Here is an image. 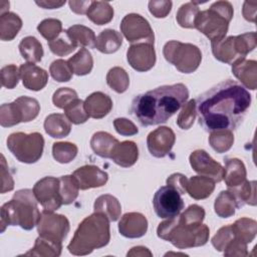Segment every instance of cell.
<instances>
[{"label": "cell", "instance_id": "cell-61", "mask_svg": "<svg viewBox=\"0 0 257 257\" xmlns=\"http://www.w3.org/2000/svg\"><path fill=\"white\" fill-rule=\"evenodd\" d=\"M91 1H69V7L71 11L76 14H86Z\"/></svg>", "mask_w": 257, "mask_h": 257}, {"label": "cell", "instance_id": "cell-9", "mask_svg": "<svg viewBox=\"0 0 257 257\" xmlns=\"http://www.w3.org/2000/svg\"><path fill=\"white\" fill-rule=\"evenodd\" d=\"M153 206L158 217L171 219L180 215L185 207L181 194L170 186L161 187L154 195Z\"/></svg>", "mask_w": 257, "mask_h": 257}, {"label": "cell", "instance_id": "cell-18", "mask_svg": "<svg viewBox=\"0 0 257 257\" xmlns=\"http://www.w3.org/2000/svg\"><path fill=\"white\" fill-rule=\"evenodd\" d=\"M20 78L25 88L33 91L41 90L48 81V73L33 63H23L19 67Z\"/></svg>", "mask_w": 257, "mask_h": 257}, {"label": "cell", "instance_id": "cell-13", "mask_svg": "<svg viewBox=\"0 0 257 257\" xmlns=\"http://www.w3.org/2000/svg\"><path fill=\"white\" fill-rule=\"evenodd\" d=\"M189 161L192 169L200 176L208 177L215 183H219L223 180L224 168L220 163L213 160L206 151H194L190 155Z\"/></svg>", "mask_w": 257, "mask_h": 257}, {"label": "cell", "instance_id": "cell-48", "mask_svg": "<svg viewBox=\"0 0 257 257\" xmlns=\"http://www.w3.org/2000/svg\"><path fill=\"white\" fill-rule=\"evenodd\" d=\"M49 72L52 78L58 82L69 81L72 77V70L66 60L56 59L49 66Z\"/></svg>", "mask_w": 257, "mask_h": 257}, {"label": "cell", "instance_id": "cell-35", "mask_svg": "<svg viewBox=\"0 0 257 257\" xmlns=\"http://www.w3.org/2000/svg\"><path fill=\"white\" fill-rule=\"evenodd\" d=\"M235 238L248 244L251 243L257 234V223L250 218H240L231 225Z\"/></svg>", "mask_w": 257, "mask_h": 257}, {"label": "cell", "instance_id": "cell-41", "mask_svg": "<svg viewBox=\"0 0 257 257\" xmlns=\"http://www.w3.org/2000/svg\"><path fill=\"white\" fill-rule=\"evenodd\" d=\"M78 191L79 187L72 175H65L59 178V193L63 205L73 203L78 196Z\"/></svg>", "mask_w": 257, "mask_h": 257}, {"label": "cell", "instance_id": "cell-33", "mask_svg": "<svg viewBox=\"0 0 257 257\" xmlns=\"http://www.w3.org/2000/svg\"><path fill=\"white\" fill-rule=\"evenodd\" d=\"M72 72L78 76L88 74L93 67L91 53L86 48H80L67 60Z\"/></svg>", "mask_w": 257, "mask_h": 257}, {"label": "cell", "instance_id": "cell-8", "mask_svg": "<svg viewBox=\"0 0 257 257\" xmlns=\"http://www.w3.org/2000/svg\"><path fill=\"white\" fill-rule=\"evenodd\" d=\"M7 148L19 162L34 164L42 157L44 139L39 133H13L7 139Z\"/></svg>", "mask_w": 257, "mask_h": 257}, {"label": "cell", "instance_id": "cell-51", "mask_svg": "<svg viewBox=\"0 0 257 257\" xmlns=\"http://www.w3.org/2000/svg\"><path fill=\"white\" fill-rule=\"evenodd\" d=\"M20 78V71L19 68L14 64H8L1 68L0 70V79L2 86L12 89L14 88Z\"/></svg>", "mask_w": 257, "mask_h": 257}, {"label": "cell", "instance_id": "cell-4", "mask_svg": "<svg viewBox=\"0 0 257 257\" xmlns=\"http://www.w3.org/2000/svg\"><path fill=\"white\" fill-rule=\"evenodd\" d=\"M37 203L33 190L17 191L13 198L1 207V232L3 233L7 226H20L24 230H32L40 217Z\"/></svg>", "mask_w": 257, "mask_h": 257}, {"label": "cell", "instance_id": "cell-29", "mask_svg": "<svg viewBox=\"0 0 257 257\" xmlns=\"http://www.w3.org/2000/svg\"><path fill=\"white\" fill-rule=\"evenodd\" d=\"M86 17L96 25H104L113 18V8L108 2L91 1Z\"/></svg>", "mask_w": 257, "mask_h": 257}, {"label": "cell", "instance_id": "cell-15", "mask_svg": "<svg viewBox=\"0 0 257 257\" xmlns=\"http://www.w3.org/2000/svg\"><path fill=\"white\" fill-rule=\"evenodd\" d=\"M176 136L171 127L160 126L151 132L147 138V146L150 154L156 158H164L169 155L175 145Z\"/></svg>", "mask_w": 257, "mask_h": 257}, {"label": "cell", "instance_id": "cell-3", "mask_svg": "<svg viewBox=\"0 0 257 257\" xmlns=\"http://www.w3.org/2000/svg\"><path fill=\"white\" fill-rule=\"evenodd\" d=\"M109 240V220L103 214L94 212L80 222L67 249L73 255H88L106 246Z\"/></svg>", "mask_w": 257, "mask_h": 257}, {"label": "cell", "instance_id": "cell-55", "mask_svg": "<svg viewBox=\"0 0 257 257\" xmlns=\"http://www.w3.org/2000/svg\"><path fill=\"white\" fill-rule=\"evenodd\" d=\"M173 3L172 1H150L149 10L156 18H165L171 12Z\"/></svg>", "mask_w": 257, "mask_h": 257}, {"label": "cell", "instance_id": "cell-10", "mask_svg": "<svg viewBox=\"0 0 257 257\" xmlns=\"http://www.w3.org/2000/svg\"><path fill=\"white\" fill-rule=\"evenodd\" d=\"M122 35L132 44L147 42L154 44L155 35L149 21L140 14L130 13L120 22Z\"/></svg>", "mask_w": 257, "mask_h": 257}, {"label": "cell", "instance_id": "cell-25", "mask_svg": "<svg viewBox=\"0 0 257 257\" xmlns=\"http://www.w3.org/2000/svg\"><path fill=\"white\" fill-rule=\"evenodd\" d=\"M44 130L51 138L61 139L70 134L71 124L64 113H52L46 116L44 120Z\"/></svg>", "mask_w": 257, "mask_h": 257}, {"label": "cell", "instance_id": "cell-36", "mask_svg": "<svg viewBox=\"0 0 257 257\" xmlns=\"http://www.w3.org/2000/svg\"><path fill=\"white\" fill-rule=\"evenodd\" d=\"M70 38L77 44V46H82V48H94L95 47V34L94 32L80 24H75L66 29Z\"/></svg>", "mask_w": 257, "mask_h": 257}, {"label": "cell", "instance_id": "cell-27", "mask_svg": "<svg viewBox=\"0 0 257 257\" xmlns=\"http://www.w3.org/2000/svg\"><path fill=\"white\" fill-rule=\"evenodd\" d=\"M119 142L106 132H97L93 134L90 140V147L95 155L101 158L110 159L114 147Z\"/></svg>", "mask_w": 257, "mask_h": 257}, {"label": "cell", "instance_id": "cell-43", "mask_svg": "<svg viewBox=\"0 0 257 257\" xmlns=\"http://www.w3.org/2000/svg\"><path fill=\"white\" fill-rule=\"evenodd\" d=\"M49 49L57 56H66L77 48V44L70 38L67 31L64 30L52 41L48 42Z\"/></svg>", "mask_w": 257, "mask_h": 257}, {"label": "cell", "instance_id": "cell-58", "mask_svg": "<svg viewBox=\"0 0 257 257\" xmlns=\"http://www.w3.org/2000/svg\"><path fill=\"white\" fill-rule=\"evenodd\" d=\"M6 160L3 155H1V194L10 192L14 188V181L9 173Z\"/></svg>", "mask_w": 257, "mask_h": 257}, {"label": "cell", "instance_id": "cell-44", "mask_svg": "<svg viewBox=\"0 0 257 257\" xmlns=\"http://www.w3.org/2000/svg\"><path fill=\"white\" fill-rule=\"evenodd\" d=\"M78 149L75 144L69 142H58L52 146V156L60 164L70 163L75 159Z\"/></svg>", "mask_w": 257, "mask_h": 257}, {"label": "cell", "instance_id": "cell-45", "mask_svg": "<svg viewBox=\"0 0 257 257\" xmlns=\"http://www.w3.org/2000/svg\"><path fill=\"white\" fill-rule=\"evenodd\" d=\"M63 110L68 120L74 124L83 123L89 117L84 108V101L79 98L72 100L63 108Z\"/></svg>", "mask_w": 257, "mask_h": 257}, {"label": "cell", "instance_id": "cell-23", "mask_svg": "<svg viewBox=\"0 0 257 257\" xmlns=\"http://www.w3.org/2000/svg\"><path fill=\"white\" fill-rule=\"evenodd\" d=\"M212 52L214 57L224 63L232 64L240 58H245L240 56L235 47V36H229L222 39L219 42L211 43Z\"/></svg>", "mask_w": 257, "mask_h": 257}, {"label": "cell", "instance_id": "cell-54", "mask_svg": "<svg viewBox=\"0 0 257 257\" xmlns=\"http://www.w3.org/2000/svg\"><path fill=\"white\" fill-rule=\"evenodd\" d=\"M78 98L75 90L69 87H60L58 88L52 96V101L56 107L64 108L72 100Z\"/></svg>", "mask_w": 257, "mask_h": 257}, {"label": "cell", "instance_id": "cell-22", "mask_svg": "<svg viewBox=\"0 0 257 257\" xmlns=\"http://www.w3.org/2000/svg\"><path fill=\"white\" fill-rule=\"evenodd\" d=\"M223 180L228 188H235L246 181L247 172L244 163L237 158H226L224 160Z\"/></svg>", "mask_w": 257, "mask_h": 257}, {"label": "cell", "instance_id": "cell-6", "mask_svg": "<svg viewBox=\"0 0 257 257\" xmlns=\"http://www.w3.org/2000/svg\"><path fill=\"white\" fill-rule=\"evenodd\" d=\"M233 14L234 10L230 2H214L209 9L200 11L195 21V28L208 37L211 43L219 42L225 38Z\"/></svg>", "mask_w": 257, "mask_h": 257}, {"label": "cell", "instance_id": "cell-30", "mask_svg": "<svg viewBox=\"0 0 257 257\" xmlns=\"http://www.w3.org/2000/svg\"><path fill=\"white\" fill-rule=\"evenodd\" d=\"M22 27L21 18L13 13L6 12L0 16V39L2 41L13 40Z\"/></svg>", "mask_w": 257, "mask_h": 257}, {"label": "cell", "instance_id": "cell-39", "mask_svg": "<svg viewBox=\"0 0 257 257\" xmlns=\"http://www.w3.org/2000/svg\"><path fill=\"white\" fill-rule=\"evenodd\" d=\"M209 144L218 154L225 153L231 149L234 144V135L232 131L221 130L211 132L209 136Z\"/></svg>", "mask_w": 257, "mask_h": 257}, {"label": "cell", "instance_id": "cell-46", "mask_svg": "<svg viewBox=\"0 0 257 257\" xmlns=\"http://www.w3.org/2000/svg\"><path fill=\"white\" fill-rule=\"evenodd\" d=\"M37 30L46 40H48V42L57 38L63 31L61 21L54 18H47L42 20L38 24Z\"/></svg>", "mask_w": 257, "mask_h": 257}, {"label": "cell", "instance_id": "cell-11", "mask_svg": "<svg viewBox=\"0 0 257 257\" xmlns=\"http://www.w3.org/2000/svg\"><path fill=\"white\" fill-rule=\"evenodd\" d=\"M36 226L39 236L58 243H62L70 229L69 221L65 216L47 210L40 213Z\"/></svg>", "mask_w": 257, "mask_h": 257}, {"label": "cell", "instance_id": "cell-62", "mask_svg": "<svg viewBox=\"0 0 257 257\" xmlns=\"http://www.w3.org/2000/svg\"><path fill=\"white\" fill-rule=\"evenodd\" d=\"M127 256H152V252L144 247V246H137V247H133L131 249V251L127 252L126 254Z\"/></svg>", "mask_w": 257, "mask_h": 257}, {"label": "cell", "instance_id": "cell-53", "mask_svg": "<svg viewBox=\"0 0 257 257\" xmlns=\"http://www.w3.org/2000/svg\"><path fill=\"white\" fill-rule=\"evenodd\" d=\"M235 238L234 233L232 231L231 225H227L224 227H221L218 232L215 234V236L212 238L211 242L214 248L217 251H224L226 246L230 243L231 240Z\"/></svg>", "mask_w": 257, "mask_h": 257}, {"label": "cell", "instance_id": "cell-38", "mask_svg": "<svg viewBox=\"0 0 257 257\" xmlns=\"http://www.w3.org/2000/svg\"><path fill=\"white\" fill-rule=\"evenodd\" d=\"M238 209L237 202L230 191H222L215 200V213L221 218H229L233 216Z\"/></svg>", "mask_w": 257, "mask_h": 257}, {"label": "cell", "instance_id": "cell-32", "mask_svg": "<svg viewBox=\"0 0 257 257\" xmlns=\"http://www.w3.org/2000/svg\"><path fill=\"white\" fill-rule=\"evenodd\" d=\"M62 243L52 241L50 239L39 236L34 243L31 250L25 253L26 256H43V257H57L61 254Z\"/></svg>", "mask_w": 257, "mask_h": 257}, {"label": "cell", "instance_id": "cell-14", "mask_svg": "<svg viewBox=\"0 0 257 257\" xmlns=\"http://www.w3.org/2000/svg\"><path fill=\"white\" fill-rule=\"evenodd\" d=\"M126 59L128 64L139 72L150 70L156 63L154 44L147 42L132 44L126 51Z\"/></svg>", "mask_w": 257, "mask_h": 257}, {"label": "cell", "instance_id": "cell-19", "mask_svg": "<svg viewBox=\"0 0 257 257\" xmlns=\"http://www.w3.org/2000/svg\"><path fill=\"white\" fill-rule=\"evenodd\" d=\"M232 65V72L235 77L246 87L255 90L257 87V62L240 58Z\"/></svg>", "mask_w": 257, "mask_h": 257}, {"label": "cell", "instance_id": "cell-2", "mask_svg": "<svg viewBox=\"0 0 257 257\" xmlns=\"http://www.w3.org/2000/svg\"><path fill=\"white\" fill-rule=\"evenodd\" d=\"M189 90L183 83L162 85L137 95L132 113L143 126L165 123L187 101Z\"/></svg>", "mask_w": 257, "mask_h": 257}, {"label": "cell", "instance_id": "cell-59", "mask_svg": "<svg viewBox=\"0 0 257 257\" xmlns=\"http://www.w3.org/2000/svg\"><path fill=\"white\" fill-rule=\"evenodd\" d=\"M187 182L188 178L180 173H175L172 174L168 179H167V185L178 191L181 195L186 194V188H187Z\"/></svg>", "mask_w": 257, "mask_h": 257}, {"label": "cell", "instance_id": "cell-56", "mask_svg": "<svg viewBox=\"0 0 257 257\" xmlns=\"http://www.w3.org/2000/svg\"><path fill=\"white\" fill-rule=\"evenodd\" d=\"M113 126L117 132V134L125 137L135 136L139 133V130L136 126V124L132 120L124 117L115 118L113 120Z\"/></svg>", "mask_w": 257, "mask_h": 257}, {"label": "cell", "instance_id": "cell-7", "mask_svg": "<svg viewBox=\"0 0 257 257\" xmlns=\"http://www.w3.org/2000/svg\"><path fill=\"white\" fill-rule=\"evenodd\" d=\"M163 54L182 73L194 72L202 60V52L198 46L177 40L168 41L164 45Z\"/></svg>", "mask_w": 257, "mask_h": 257}, {"label": "cell", "instance_id": "cell-42", "mask_svg": "<svg viewBox=\"0 0 257 257\" xmlns=\"http://www.w3.org/2000/svg\"><path fill=\"white\" fill-rule=\"evenodd\" d=\"M200 13L199 6L193 2L183 4L177 12V22L183 28H195V21Z\"/></svg>", "mask_w": 257, "mask_h": 257}, {"label": "cell", "instance_id": "cell-1", "mask_svg": "<svg viewBox=\"0 0 257 257\" xmlns=\"http://www.w3.org/2000/svg\"><path fill=\"white\" fill-rule=\"evenodd\" d=\"M251 105V94L237 81L228 79L196 99L199 123L207 132L233 131L244 119Z\"/></svg>", "mask_w": 257, "mask_h": 257}, {"label": "cell", "instance_id": "cell-60", "mask_svg": "<svg viewBox=\"0 0 257 257\" xmlns=\"http://www.w3.org/2000/svg\"><path fill=\"white\" fill-rule=\"evenodd\" d=\"M256 5L257 2L255 1H245L243 5V16L246 20L255 22V17H256Z\"/></svg>", "mask_w": 257, "mask_h": 257}, {"label": "cell", "instance_id": "cell-16", "mask_svg": "<svg viewBox=\"0 0 257 257\" xmlns=\"http://www.w3.org/2000/svg\"><path fill=\"white\" fill-rule=\"evenodd\" d=\"M72 176L74 177L80 190L102 187L108 180L107 173L94 165L82 166L75 170Z\"/></svg>", "mask_w": 257, "mask_h": 257}, {"label": "cell", "instance_id": "cell-57", "mask_svg": "<svg viewBox=\"0 0 257 257\" xmlns=\"http://www.w3.org/2000/svg\"><path fill=\"white\" fill-rule=\"evenodd\" d=\"M225 256H238V257H245L248 255L247 251V244L243 241L234 238L230 241V243L226 246L225 250L223 251Z\"/></svg>", "mask_w": 257, "mask_h": 257}, {"label": "cell", "instance_id": "cell-31", "mask_svg": "<svg viewBox=\"0 0 257 257\" xmlns=\"http://www.w3.org/2000/svg\"><path fill=\"white\" fill-rule=\"evenodd\" d=\"M228 191L233 194L237 202L238 208H241L246 204L250 206H255L257 203L255 181H245L238 187L228 188Z\"/></svg>", "mask_w": 257, "mask_h": 257}, {"label": "cell", "instance_id": "cell-47", "mask_svg": "<svg viewBox=\"0 0 257 257\" xmlns=\"http://www.w3.org/2000/svg\"><path fill=\"white\" fill-rule=\"evenodd\" d=\"M196 115V100L191 99L183 105L182 110L177 118V124L182 130H189L193 125Z\"/></svg>", "mask_w": 257, "mask_h": 257}, {"label": "cell", "instance_id": "cell-26", "mask_svg": "<svg viewBox=\"0 0 257 257\" xmlns=\"http://www.w3.org/2000/svg\"><path fill=\"white\" fill-rule=\"evenodd\" d=\"M122 44V36L114 29H104L96 37L95 48L101 53L116 52Z\"/></svg>", "mask_w": 257, "mask_h": 257}, {"label": "cell", "instance_id": "cell-37", "mask_svg": "<svg viewBox=\"0 0 257 257\" xmlns=\"http://www.w3.org/2000/svg\"><path fill=\"white\" fill-rule=\"evenodd\" d=\"M21 122L33 120L40 111V104L37 99L29 96H19L14 100Z\"/></svg>", "mask_w": 257, "mask_h": 257}, {"label": "cell", "instance_id": "cell-34", "mask_svg": "<svg viewBox=\"0 0 257 257\" xmlns=\"http://www.w3.org/2000/svg\"><path fill=\"white\" fill-rule=\"evenodd\" d=\"M19 51L22 57L29 63L41 61L43 48L41 43L34 36H26L19 43Z\"/></svg>", "mask_w": 257, "mask_h": 257}, {"label": "cell", "instance_id": "cell-12", "mask_svg": "<svg viewBox=\"0 0 257 257\" xmlns=\"http://www.w3.org/2000/svg\"><path fill=\"white\" fill-rule=\"evenodd\" d=\"M33 193L44 210L54 212L63 205L59 193V179L54 177L42 178L35 183Z\"/></svg>", "mask_w": 257, "mask_h": 257}, {"label": "cell", "instance_id": "cell-52", "mask_svg": "<svg viewBox=\"0 0 257 257\" xmlns=\"http://www.w3.org/2000/svg\"><path fill=\"white\" fill-rule=\"evenodd\" d=\"M179 219L190 225H200L205 218V210L199 205H191L180 216Z\"/></svg>", "mask_w": 257, "mask_h": 257}, {"label": "cell", "instance_id": "cell-63", "mask_svg": "<svg viewBox=\"0 0 257 257\" xmlns=\"http://www.w3.org/2000/svg\"><path fill=\"white\" fill-rule=\"evenodd\" d=\"M35 3L44 9H57L64 5L65 1H36Z\"/></svg>", "mask_w": 257, "mask_h": 257}, {"label": "cell", "instance_id": "cell-21", "mask_svg": "<svg viewBox=\"0 0 257 257\" xmlns=\"http://www.w3.org/2000/svg\"><path fill=\"white\" fill-rule=\"evenodd\" d=\"M110 159L113 161V163L122 168L134 166L139 159V149L137 144L132 141L118 143L114 147Z\"/></svg>", "mask_w": 257, "mask_h": 257}, {"label": "cell", "instance_id": "cell-50", "mask_svg": "<svg viewBox=\"0 0 257 257\" xmlns=\"http://www.w3.org/2000/svg\"><path fill=\"white\" fill-rule=\"evenodd\" d=\"M257 40H256V32H247L241 35L235 36V47L237 52L242 57H246V55L254 50L256 47Z\"/></svg>", "mask_w": 257, "mask_h": 257}, {"label": "cell", "instance_id": "cell-24", "mask_svg": "<svg viewBox=\"0 0 257 257\" xmlns=\"http://www.w3.org/2000/svg\"><path fill=\"white\" fill-rule=\"evenodd\" d=\"M215 189V182L204 176H194L188 179L186 191L195 200H203L211 196Z\"/></svg>", "mask_w": 257, "mask_h": 257}, {"label": "cell", "instance_id": "cell-40", "mask_svg": "<svg viewBox=\"0 0 257 257\" xmlns=\"http://www.w3.org/2000/svg\"><path fill=\"white\" fill-rule=\"evenodd\" d=\"M106 83L117 93L124 92L130 85V77L122 67H112L106 74Z\"/></svg>", "mask_w": 257, "mask_h": 257}, {"label": "cell", "instance_id": "cell-17", "mask_svg": "<svg viewBox=\"0 0 257 257\" xmlns=\"http://www.w3.org/2000/svg\"><path fill=\"white\" fill-rule=\"evenodd\" d=\"M118 231L120 235L126 238L143 237L148 231V220L141 213H126L118 222Z\"/></svg>", "mask_w": 257, "mask_h": 257}, {"label": "cell", "instance_id": "cell-20", "mask_svg": "<svg viewBox=\"0 0 257 257\" xmlns=\"http://www.w3.org/2000/svg\"><path fill=\"white\" fill-rule=\"evenodd\" d=\"M84 108L89 117L102 118L110 112L112 100L107 94L101 91H95L85 98Z\"/></svg>", "mask_w": 257, "mask_h": 257}, {"label": "cell", "instance_id": "cell-49", "mask_svg": "<svg viewBox=\"0 0 257 257\" xmlns=\"http://www.w3.org/2000/svg\"><path fill=\"white\" fill-rule=\"evenodd\" d=\"M20 122L21 118L14 101L11 103H3L0 106V124L3 127L13 126Z\"/></svg>", "mask_w": 257, "mask_h": 257}, {"label": "cell", "instance_id": "cell-28", "mask_svg": "<svg viewBox=\"0 0 257 257\" xmlns=\"http://www.w3.org/2000/svg\"><path fill=\"white\" fill-rule=\"evenodd\" d=\"M94 212L101 213L107 217L109 221H116L120 217L121 206L118 200L112 195H101L96 198L93 205Z\"/></svg>", "mask_w": 257, "mask_h": 257}, {"label": "cell", "instance_id": "cell-5", "mask_svg": "<svg viewBox=\"0 0 257 257\" xmlns=\"http://www.w3.org/2000/svg\"><path fill=\"white\" fill-rule=\"evenodd\" d=\"M157 235L159 238L171 242L178 249H188L205 245L208 242L210 230L205 224H186L177 216L160 223Z\"/></svg>", "mask_w": 257, "mask_h": 257}]
</instances>
